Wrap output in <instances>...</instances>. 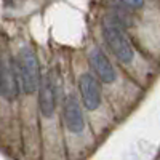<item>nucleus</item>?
I'll use <instances>...</instances> for the list:
<instances>
[{"mask_svg":"<svg viewBox=\"0 0 160 160\" xmlns=\"http://www.w3.org/2000/svg\"><path fill=\"white\" fill-rule=\"evenodd\" d=\"M16 71L19 75V83L26 95H32L40 85V68L35 53L31 48H22L18 55Z\"/></svg>","mask_w":160,"mask_h":160,"instance_id":"f257e3e1","label":"nucleus"},{"mask_svg":"<svg viewBox=\"0 0 160 160\" xmlns=\"http://www.w3.org/2000/svg\"><path fill=\"white\" fill-rule=\"evenodd\" d=\"M102 35H104L106 43H108L109 48L112 50V53L118 58V61H122L125 64L133 61L135 53H133L130 42L111 18H106L102 21Z\"/></svg>","mask_w":160,"mask_h":160,"instance_id":"f03ea898","label":"nucleus"},{"mask_svg":"<svg viewBox=\"0 0 160 160\" xmlns=\"http://www.w3.org/2000/svg\"><path fill=\"white\" fill-rule=\"evenodd\" d=\"M0 95L13 101L19 95V80L16 74V64L10 58L0 59Z\"/></svg>","mask_w":160,"mask_h":160,"instance_id":"7ed1b4c3","label":"nucleus"},{"mask_svg":"<svg viewBox=\"0 0 160 160\" xmlns=\"http://www.w3.org/2000/svg\"><path fill=\"white\" fill-rule=\"evenodd\" d=\"M38 106L45 117H51L56 109V85L53 74H47L40 78L38 85Z\"/></svg>","mask_w":160,"mask_h":160,"instance_id":"20e7f679","label":"nucleus"},{"mask_svg":"<svg viewBox=\"0 0 160 160\" xmlns=\"http://www.w3.org/2000/svg\"><path fill=\"white\" fill-rule=\"evenodd\" d=\"M78 88L80 95H82V101L88 111H95L101 104V90L98 85V80L91 74H83L80 75L78 80Z\"/></svg>","mask_w":160,"mask_h":160,"instance_id":"39448f33","label":"nucleus"},{"mask_svg":"<svg viewBox=\"0 0 160 160\" xmlns=\"http://www.w3.org/2000/svg\"><path fill=\"white\" fill-rule=\"evenodd\" d=\"M64 122H66V127L71 133H82L83 128H85V118H83V114H82V109H80V104L77 101V98L74 95L66 98V102H64Z\"/></svg>","mask_w":160,"mask_h":160,"instance_id":"423d86ee","label":"nucleus"},{"mask_svg":"<svg viewBox=\"0 0 160 160\" xmlns=\"http://www.w3.org/2000/svg\"><path fill=\"white\" fill-rule=\"evenodd\" d=\"M90 66L93 68V71L96 72L99 80H102L104 83H112L115 80V71L112 68V64L109 62V59L106 58V55L99 48L91 50V53H90Z\"/></svg>","mask_w":160,"mask_h":160,"instance_id":"0eeeda50","label":"nucleus"},{"mask_svg":"<svg viewBox=\"0 0 160 160\" xmlns=\"http://www.w3.org/2000/svg\"><path fill=\"white\" fill-rule=\"evenodd\" d=\"M120 2L130 8H141L144 5V0H120Z\"/></svg>","mask_w":160,"mask_h":160,"instance_id":"6e6552de","label":"nucleus"}]
</instances>
